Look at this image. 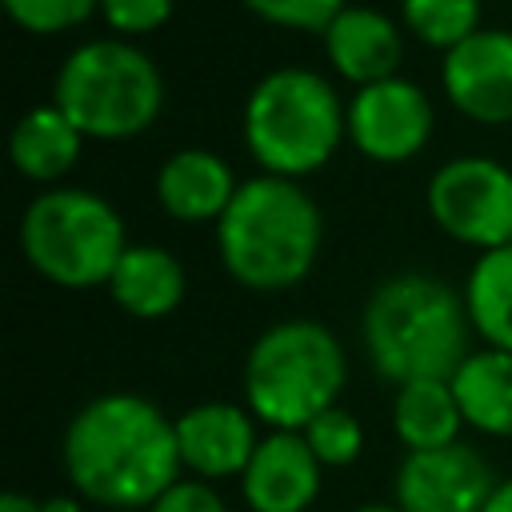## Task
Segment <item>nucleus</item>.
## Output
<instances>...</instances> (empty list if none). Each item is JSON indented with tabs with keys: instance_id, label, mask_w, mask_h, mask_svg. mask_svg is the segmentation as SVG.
<instances>
[{
	"instance_id": "nucleus-1",
	"label": "nucleus",
	"mask_w": 512,
	"mask_h": 512,
	"mask_svg": "<svg viewBox=\"0 0 512 512\" xmlns=\"http://www.w3.org/2000/svg\"><path fill=\"white\" fill-rule=\"evenodd\" d=\"M64 472L104 508H152L180 472L176 420L132 392L96 396L64 432Z\"/></svg>"
},
{
	"instance_id": "nucleus-2",
	"label": "nucleus",
	"mask_w": 512,
	"mask_h": 512,
	"mask_svg": "<svg viewBox=\"0 0 512 512\" xmlns=\"http://www.w3.org/2000/svg\"><path fill=\"white\" fill-rule=\"evenodd\" d=\"M468 308L440 276L396 272L364 304V352L396 388L412 380H452L468 360Z\"/></svg>"
},
{
	"instance_id": "nucleus-3",
	"label": "nucleus",
	"mask_w": 512,
	"mask_h": 512,
	"mask_svg": "<svg viewBox=\"0 0 512 512\" xmlns=\"http://www.w3.org/2000/svg\"><path fill=\"white\" fill-rule=\"evenodd\" d=\"M324 216L316 200L284 176H252L236 188L216 220L224 272L252 292H284L300 284L320 256Z\"/></svg>"
},
{
	"instance_id": "nucleus-4",
	"label": "nucleus",
	"mask_w": 512,
	"mask_h": 512,
	"mask_svg": "<svg viewBox=\"0 0 512 512\" xmlns=\"http://www.w3.org/2000/svg\"><path fill=\"white\" fill-rule=\"evenodd\" d=\"M348 136V104L312 68H276L244 104V144L264 176L300 180L320 172Z\"/></svg>"
},
{
	"instance_id": "nucleus-5",
	"label": "nucleus",
	"mask_w": 512,
	"mask_h": 512,
	"mask_svg": "<svg viewBox=\"0 0 512 512\" xmlns=\"http://www.w3.org/2000/svg\"><path fill=\"white\" fill-rule=\"evenodd\" d=\"M344 348L316 320H284L256 336L244 360V400L272 432H304L336 408L344 388Z\"/></svg>"
},
{
	"instance_id": "nucleus-6",
	"label": "nucleus",
	"mask_w": 512,
	"mask_h": 512,
	"mask_svg": "<svg viewBox=\"0 0 512 512\" xmlns=\"http://www.w3.org/2000/svg\"><path fill=\"white\" fill-rule=\"evenodd\" d=\"M52 104L92 140H132L164 108L160 68L124 36L72 48L52 80Z\"/></svg>"
},
{
	"instance_id": "nucleus-7",
	"label": "nucleus",
	"mask_w": 512,
	"mask_h": 512,
	"mask_svg": "<svg viewBox=\"0 0 512 512\" xmlns=\"http://www.w3.org/2000/svg\"><path fill=\"white\" fill-rule=\"evenodd\" d=\"M20 252L60 288H96L128 252L124 220L88 188H48L20 216Z\"/></svg>"
},
{
	"instance_id": "nucleus-8",
	"label": "nucleus",
	"mask_w": 512,
	"mask_h": 512,
	"mask_svg": "<svg viewBox=\"0 0 512 512\" xmlns=\"http://www.w3.org/2000/svg\"><path fill=\"white\" fill-rule=\"evenodd\" d=\"M428 216L480 252L512 244V168L492 156H456L428 180Z\"/></svg>"
},
{
	"instance_id": "nucleus-9",
	"label": "nucleus",
	"mask_w": 512,
	"mask_h": 512,
	"mask_svg": "<svg viewBox=\"0 0 512 512\" xmlns=\"http://www.w3.org/2000/svg\"><path fill=\"white\" fill-rule=\"evenodd\" d=\"M432 104L420 84L392 76L368 88H356L348 104V136L356 152L380 164H404L412 160L428 136H432Z\"/></svg>"
},
{
	"instance_id": "nucleus-10",
	"label": "nucleus",
	"mask_w": 512,
	"mask_h": 512,
	"mask_svg": "<svg viewBox=\"0 0 512 512\" xmlns=\"http://www.w3.org/2000/svg\"><path fill=\"white\" fill-rule=\"evenodd\" d=\"M492 488L488 460L460 440L432 452H408L396 468L400 512H484Z\"/></svg>"
},
{
	"instance_id": "nucleus-11",
	"label": "nucleus",
	"mask_w": 512,
	"mask_h": 512,
	"mask_svg": "<svg viewBox=\"0 0 512 512\" xmlns=\"http://www.w3.org/2000/svg\"><path fill=\"white\" fill-rule=\"evenodd\" d=\"M448 100L480 124H512V32L480 28L452 52L440 68Z\"/></svg>"
},
{
	"instance_id": "nucleus-12",
	"label": "nucleus",
	"mask_w": 512,
	"mask_h": 512,
	"mask_svg": "<svg viewBox=\"0 0 512 512\" xmlns=\"http://www.w3.org/2000/svg\"><path fill=\"white\" fill-rule=\"evenodd\" d=\"M320 460L300 432H268L248 460L240 488L252 512H304L320 492Z\"/></svg>"
},
{
	"instance_id": "nucleus-13",
	"label": "nucleus",
	"mask_w": 512,
	"mask_h": 512,
	"mask_svg": "<svg viewBox=\"0 0 512 512\" xmlns=\"http://www.w3.org/2000/svg\"><path fill=\"white\" fill-rule=\"evenodd\" d=\"M176 444L184 468H192L204 480H220V476H244L260 440L252 412L224 400H208L176 420Z\"/></svg>"
},
{
	"instance_id": "nucleus-14",
	"label": "nucleus",
	"mask_w": 512,
	"mask_h": 512,
	"mask_svg": "<svg viewBox=\"0 0 512 512\" xmlns=\"http://www.w3.org/2000/svg\"><path fill=\"white\" fill-rule=\"evenodd\" d=\"M324 52H328V64L344 80H352L356 88H368V84L396 76L400 56H404V40H400V28L384 12L364 8V4H348L324 28Z\"/></svg>"
},
{
	"instance_id": "nucleus-15",
	"label": "nucleus",
	"mask_w": 512,
	"mask_h": 512,
	"mask_svg": "<svg viewBox=\"0 0 512 512\" xmlns=\"http://www.w3.org/2000/svg\"><path fill=\"white\" fill-rule=\"evenodd\" d=\"M232 168L208 148H180L156 172V200L180 224L220 220L236 196Z\"/></svg>"
},
{
	"instance_id": "nucleus-16",
	"label": "nucleus",
	"mask_w": 512,
	"mask_h": 512,
	"mask_svg": "<svg viewBox=\"0 0 512 512\" xmlns=\"http://www.w3.org/2000/svg\"><path fill=\"white\" fill-rule=\"evenodd\" d=\"M184 288L188 280H184L180 260L160 244H128V252L120 256L108 280L112 300L128 316H140V320H160L176 312L184 300Z\"/></svg>"
},
{
	"instance_id": "nucleus-17",
	"label": "nucleus",
	"mask_w": 512,
	"mask_h": 512,
	"mask_svg": "<svg viewBox=\"0 0 512 512\" xmlns=\"http://www.w3.org/2000/svg\"><path fill=\"white\" fill-rule=\"evenodd\" d=\"M80 144H84V132L56 104H40L16 120L8 152L20 176L52 184L80 160Z\"/></svg>"
},
{
	"instance_id": "nucleus-18",
	"label": "nucleus",
	"mask_w": 512,
	"mask_h": 512,
	"mask_svg": "<svg viewBox=\"0 0 512 512\" xmlns=\"http://www.w3.org/2000/svg\"><path fill=\"white\" fill-rule=\"evenodd\" d=\"M448 384L456 392L464 424L488 436H512V352H468Z\"/></svg>"
},
{
	"instance_id": "nucleus-19",
	"label": "nucleus",
	"mask_w": 512,
	"mask_h": 512,
	"mask_svg": "<svg viewBox=\"0 0 512 512\" xmlns=\"http://www.w3.org/2000/svg\"><path fill=\"white\" fill-rule=\"evenodd\" d=\"M460 424L464 416H460V404L448 380H412L396 388L392 428L408 452H432V448L456 444Z\"/></svg>"
},
{
	"instance_id": "nucleus-20",
	"label": "nucleus",
	"mask_w": 512,
	"mask_h": 512,
	"mask_svg": "<svg viewBox=\"0 0 512 512\" xmlns=\"http://www.w3.org/2000/svg\"><path fill=\"white\" fill-rule=\"evenodd\" d=\"M464 308L488 348L512 352V244L480 252L464 284Z\"/></svg>"
},
{
	"instance_id": "nucleus-21",
	"label": "nucleus",
	"mask_w": 512,
	"mask_h": 512,
	"mask_svg": "<svg viewBox=\"0 0 512 512\" xmlns=\"http://www.w3.org/2000/svg\"><path fill=\"white\" fill-rule=\"evenodd\" d=\"M400 16L416 40L444 52L480 32V0H400Z\"/></svg>"
},
{
	"instance_id": "nucleus-22",
	"label": "nucleus",
	"mask_w": 512,
	"mask_h": 512,
	"mask_svg": "<svg viewBox=\"0 0 512 512\" xmlns=\"http://www.w3.org/2000/svg\"><path fill=\"white\" fill-rule=\"evenodd\" d=\"M300 436L308 440L312 456H316L324 468H344V464H352V460L360 456V448H364V428H360V420H356L352 412H344V408L320 412Z\"/></svg>"
},
{
	"instance_id": "nucleus-23",
	"label": "nucleus",
	"mask_w": 512,
	"mask_h": 512,
	"mask_svg": "<svg viewBox=\"0 0 512 512\" xmlns=\"http://www.w3.org/2000/svg\"><path fill=\"white\" fill-rule=\"evenodd\" d=\"M12 24H20L32 36H56L76 24H84L100 0H4Z\"/></svg>"
},
{
	"instance_id": "nucleus-24",
	"label": "nucleus",
	"mask_w": 512,
	"mask_h": 512,
	"mask_svg": "<svg viewBox=\"0 0 512 512\" xmlns=\"http://www.w3.org/2000/svg\"><path fill=\"white\" fill-rule=\"evenodd\" d=\"M252 16L280 24V28H300V32H320L348 8V0H240Z\"/></svg>"
},
{
	"instance_id": "nucleus-25",
	"label": "nucleus",
	"mask_w": 512,
	"mask_h": 512,
	"mask_svg": "<svg viewBox=\"0 0 512 512\" xmlns=\"http://www.w3.org/2000/svg\"><path fill=\"white\" fill-rule=\"evenodd\" d=\"M172 4L176 0H100V16L112 32L128 40V36L156 32L172 16Z\"/></svg>"
},
{
	"instance_id": "nucleus-26",
	"label": "nucleus",
	"mask_w": 512,
	"mask_h": 512,
	"mask_svg": "<svg viewBox=\"0 0 512 512\" xmlns=\"http://www.w3.org/2000/svg\"><path fill=\"white\" fill-rule=\"evenodd\" d=\"M148 512H228V504L200 480H176Z\"/></svg>"
},
{
	"instance_id": "nucleus-27",
	"label": "nucleus",
	"mask_w": 512,
	"mask_h": 512,
	"mask_svg": "<svg viewBox=\"0 0 512 512\" xmlns=\"http://www.w3.org/2000/svg\"><path fill=\"white\" fill-rule=\"evenodd\" d=\"M0 512H44V500H32L24 492H8L0 500Z\"/></svg>"
},
{
	"instance_id": "nucleus-28",
	"label": "nucleus",
	"mask_w": 512,
	"mask_h": 512,
	"mask_svg": "<svg viewBox=\"0 0 512 512\" xmlns=\"http://www.w3.org/2000/svg\"><path fill=\"white\" fill-rule=\"evenodd\" d=\"M484 512H512V480H504V484H496V488H492V496H488Z\"/></svg>"
},
{
	"instance_id": "nucleus-29",
	"label": "nucleus",
	"mask_w": 512,
	"mask_h": 512,
	"mask_svg": "<svg viewBox=\"0 0 512 512\" xmlns=\"http://www.w3.org/2000/svg\"><path fill=\"white\" fill-rule=\"evenodd\" d=\"M44 512H80V504H72V500H44Z\"/></svg>"
},
{
	"instance_id": "nucleus-30",
	"label": "nucleus",
	"mask_w": 512,
	"mask_h": 512,
	"mask_svg": "<svg viewBox=\"0 0 512 512\" xmlns=\"http://www.w3.org/2000/svg\"><path fill=\"white\" fill-rule=\"evenodd\" d=\"M356 512H400L396 504H364V508H356Z\"/></svg>"
}]
</instances>
